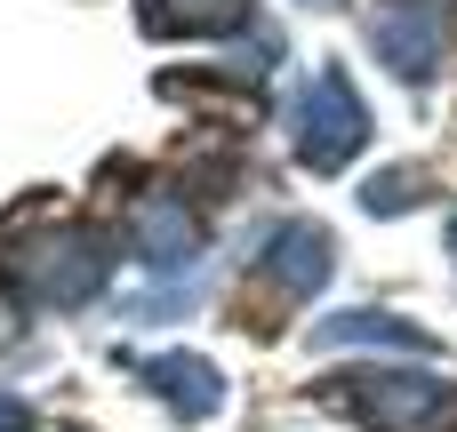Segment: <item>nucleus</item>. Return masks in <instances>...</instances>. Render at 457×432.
Instances as JSON below:
<instances>
[{"label": "nucleus", "instance_id": "f257e3e1", "mask_svg": "<svg viewBox=\"0 0 457 432\" xmlns=\"http://www.w3.org/2000/svg\"><path fill=\"white\" fill-rule=\"evenodd\" d=\"M8 273L32 289V297H48V305H80L96 281H104V240L88 232V224H72V216H16L8 224Z\"/></svg>", "mask_w": 457, "mask_h": 432}, {"label": "nucleus", "instance_id": "f03ea898", "mask_svg": "<svg viewBox=\"0 0 457 432\" xmlns=\"http://www.w3.org/2000/svg\"><path fill=\"white\" fill-rule=\"evenodd\" d=\"M370 144V104L353 96V80L337 64H321L297 96V160L305 168H345Z\"/></svg>", "mask_w": 457, "mask_h": 432}, {"label": "nucleus", "instance_id": "7ed1b4c3", "mask_svg": "<svg viewBox=\"0 0 457 432\" xmlns=\"http://www.w3.org/2000/svg\"><path fill=\"white\" fill-rule=\"evenodd\" d=\"M378 56L402 72V80H426L434 56H442V8L434 0H394L378 16Z\"/></svg>", "mask_w": 457, "mask_h": 432}, {"label": "nucleus", "instance_id": "20e7f679", "mask_svg": "<svg viewBox=\"0 0 457 432\" xmlns=\"http://www.w3.org/2000/svg\"><path fill=\"white\" fill-rule=\"evenodd\" d=\"M137 24L153 40H201V32H233L249 24V0H145Z\"/></svg>", "mask_w": 457, "mask_h": 432}, {"label": "nucleus", "instance_id": "39448f33", "mask_svg": "<svg viewBox=\"0 0 457 432\" xmlns=\"http://www.w3.org/2000/svg\"><path fill=\"white\" fill-rule=\"evenodd\" d=\"M289 297H305V289H321L329 281V232L321 224H289V232H273V265H265Z\"/></svg>", "mask_w": 457, "mask_h": 432}, {"label": "nucleus", "instance_id": "423d86ee", "mask_svg": "<svg viewBox=\"0 0 457 432\" xmlns=\"http://www.w3.org/2000/svg\"><path fill=\"white\" fill-rule=\"evenodd\" d=\"M137 240H145V257H153V265H185V257H193V216L161 192V200H145V208H137Z\"/></svg>", "mask_w": 457, "mask_h": 432}, {"label": "nucleus", "instance_id": "0eeeda50", "mask_svg": "<svg viewBox=\"0 0 457 432\" xmlns=\"http://www.w3.org/2000/svg\"><path fill=\"white\" fill-rule=\"evenodd\" d=\"M153 385H169V401H177L185 417L217 409V377H209L201 361H161V369H153Z\"/></svg>", "mask_w": 457, "mask_h": 432}, {"label": "nucleus", "instance_id": "6e6552de", "mask_svg": "<svg viewBox=\"0 0 457 432\" xmlns=\"http://www.w3.org/2000/svg\"><path fill=\"white\" fill-rule=\"evenodd\" d=\"M410 200H418V176H410V168H394V176L370 184V208H378V216H394V208H410Z\"/></svg>", "mask_w": 457, "mask_h": 432}, {"label": "nucleus", "instance_id": "1a4fd4ad", "mask_svg": "<svg viewBox=\"0 0 457 432\" xmlns=\"http://www.w3.org/2000/svg\"><path fill=\"white\" fill-rule=\"evenodd\" d=\"M0 432H24V409L16 401H0Z\"/></svg>", "mask_w": 457, "mask_h": 432}, {"label": "nucleus", "instance_id": "9d476101", "mask_svg": "<svg viewBox=\"0 0 457 432\" xmlns=\"http://www.w3.org/2000/svg\"><path fill=\"white\" fill-rule=\"evenodd\" d=\"M8 337H16V313H8V305H0V345H8Z\"/></svg>", "mask_w": 457, "mask_h": 432}]
</instances>
